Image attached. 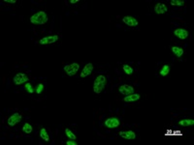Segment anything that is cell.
I'll return each instance as SVG.
<instances>
[{"instance_id": "6da1fadb", "label": "cell", "mask_w": 194, "mask_h": 145, "mask_svg": "<svg viewBox=\"0 0 194 145\" xmlns=\"http://www.w3.org/2000/svg\"><path fill=\"white\" fill-rule=\"evenodd\" d=\"M106 83H107L106 77L103 76V74H99V76L95 78V81H94V83H93L94 93H96V94L102 93V91L106 86Z\"/></svg>"}, {"instance_id": "7a4b0ae2", "label": "cell", "mask_w": 194, "mask_h": 145, "mask_svg": "<svg viewBox=\"0 0 194 145\" xmlns=\"http://www.w3.org/2000/svg\"><path fill=\"white\" fill-rule=\"evenodd\" d=\"M30 22L33 24H38V25H43L48 21V16L46 12L44 11H39L35 13L33 16L30 17Z\"/></svg>"}, {"instance_id": "3957f363", "label": "cell", "mask_w": 194, "mask_h": 145, "mask_svg": "<svg viewBox=\"0 0 194 145\" xmlns=\"http://www.w3.org/2000/svg\"><path fill=\"white\" fill-rule=\"evenodd\" d=\"M80 69V65L78 63H72V64H69V65H66L65 67L63 68L64 72L66 73V74L68 77H73L75 76V74L78 73Z\"/></svg>"}, {"instance_id": "277c9868", "label": "cell", "mask_w": 194, "mask_h": 145, "mask_svg": "<svg viewBox=\"0 0 194 145\" xmlns=\"http://www.w3.org/2000/svg\"><path fill=\"white\" fill-rule=\"evenodd\" d=\"M104 125H105V127H107L108 129H116V128L119 127L121 121L116 117H111V118H108L105 120Z\"/></svg>"}, {"instance_id": "5b68a950", "label": "cell", "mask_w": 194, "mask_h": 145, "mask_svg": "<svg viewBox=\"0 0 194 145\" xmlns=\"http://www.w3.org/2000/svg\"><path fill=\"white\" fill-rule=\"evenodd\" d=\"M28 77L26 74L23 73H19L17 74H15V77L13 78V81L15 84H17V85H21V84L22 83H26V82H28Z\"/></svg>"}, {"instance_id": "8992f818", "label": "cell", "mask_w": 194, "mask_h": 145, "mask_svg": "<svg viewBox=\"0 0 194 145\" xmlns=\"http://www.w3.org/2000/svg\"><path fill=\"white\" fill-rule=\"evenodd\" d=\"M21 121H22V114L19 112H15L8 118V125L10 127H14Z\"/></svg>"}, {"instance_id": "52a82bcc", "label": "cell", "mask_w": 194, "mask_h": 145, "mask_svg": "<svg viewBox=\"0 0 194 145\" xmlns=\"http://www.w3.org/2000/svg\"><path fill=\"white\" fill-rule=\"evenodd\" d=\"M58 41V35H52V36L44 37L39 41L40 44H54Z\"/></svg>"}, {"instance_id": "ba28073f", "label": "cell", "mask_w": 194, "mask_h": 145, "mask_svg": "<svg viewBox=\"0 0 194 145\" xmlns=\"http://www.w3.org/2000/svg\"><path fill=\"white\" fill-rule=\"evenodd\" d=\"M119 92H121L124 96H128V95L134 93V87L131 85H128V84H123L121 87H119Z\"/></svg>"}, {"instance_id": "9c48e42d", "label": "cell", "mask_w": 194, "mask_h": 145, "mask_svg": "<svg viewBox=\"0 0 194 145\" xmlns=\"http://www.w3.org/2000/svg\"><path fill=\"white\" fill-rule=\"evenodd\" d=\"M174 34H175V36L178 37L179 39L181 40H185L188 37V31L185 29H182V28H177L175 29V31H174Z\"/></svg>"}, {"instance_id": "30bf717a", "label": "cell", "mask_w": 194, "mask_h": 145, "mask_svg": "<svg viewBox=\"0 0 194 145\" xmlns=\"http://www.w3.org/2000/svg\"><path fill=\"white\" fill-rule=\"evenodd\" d=\"M119 136H121V137L124 138V139H128V140H131V139H135L136 138V133L135 132L133 131H121L119 132Z\"/></svg>"}, {"instance_id": "8fae6325", "label": "cell", "mask_w": 194, "mask_h": 145, "mask_svg": "<svg viewBox=\"0 0 194 145\" xmlns=\"http://www.w3.org/2000/svg\"><path fill=\"white\" fill-rule=\"evenodd\" d=\"M122 21L126 24V25L128 26H131V27H135L137 26L139 22L135 18H133V17H129V16H126V17H124L122 18Z\"/></svg>"}, {"instance_id": "7c38bea8", "label": "cell", "mask_w": 194, "mask_h": 145, "mask_svg": "<svg viewBox=\"0 0 194 145\" xmlns=\"http://www.w3.org/2000/svg\"><path fill=\"white\" fill-rule=\"evenodd\" d=\"M93 71V64L92 63H87L86 66L83 67V69L82 70L81 73V77H87V76H89Z\"/></svg>"}, {"instance_id": "4fadbf2b", "label": "cell", "mask_w": 194, "mask_h": 145, "mask_svg": "<svg viewBox=\"0 0 194 145\" xmlns=\"http://www.w3.org/2000/svg\"><path fill=\"white\" fill-rule=\"evenodd\" d=\"M155 12L158 15H162L168 12V8L164 3H157L155 6Z\"/></svg>"}, {"instance_id": "5bb4252c", "label": "cell", "mask_w": 194, "mask_h": 145, "mask_svg": "<svg viewBox=\"0 0 194 145\" xmlns=\"http://www.w3.org/2000/svg\"><path fill=\"white\" fill-rule=\"evenodd\" d=\"M139 99H140V95L133 93V94H130V95H128V96L124 97L123 98V101L125 102V103H134V102L138 101Z\"/></svg>"}, {"instance_id": "9a60e30c", "label": "cell", "mask_w": 194, "mask_h": 145, "mask_svg": "<svg viewBox=\"0 0 194 145\" xmlns=\"http://www.w3.org/2000/svg\"><path fill=\"white\" fill-rule=\"evenodd\" d=\"M171 49H172V52L175 54L177 57H182L183 55V53H185L182 48H180V47H172Z\"/></svg>"}, {"instance_id": "2e32d148", "label": "cell", "mask_w": 194, "mask_h": 145, "mask_svg": "<svg viewBox=\"0 0 194 145\" xmlns=\"http://www.w3.org/2000/svg\"><path fill=\"white\" fill-rule=\"evenodd\" d=\"M179 125L182 127H190L194 125V120L193 119H183L179 122Z\"/></svg>"}, {"instance_id": "e0dca14e", "label": "cell", "mask_w": 194, "mask_h": 145, "mask_svg": "<svg viewBox=\"0 0 194 145\" xmlns=\"http://www.w3.org/2000/svg\"><path fill=\"white\" fill-rule=\"evenodd\" d=\"M40 137H41L43 140H45V141H49V137L47 129L42 128L41 130H40Z\"/></svg>"}, {"instance_id": "ac0fdd59", "label": "cell", "mask_w": 194, "mask_h": 145, "mask_svg": "<svg viewBox=\"0 0 194 145\" xmlns=\"http://www.w3.org/2000/svg\"><path fill=\"white\" fill-rule=\"evenodd\" d=\"M169 73H170V66L169 65H163L160 72H159V74L161 77H166Z\"/></svg>"}, {"instance_id": "d6986e66", "label": "cell", "mask_w": 194, "mask_h": 145, "mask_svg": "<svg viewBox=\"0 0 194 145\" xmlns=\"http://www.w3.org/2000/svg\"><path fill=\"white\" fill-rule=\"evenodd\" d=\"M32 126L29 123H26L23 125V127H22V132L24 133H26V134H29V133H32Z\"/></svg>"}, {"instance_id": "ffe728a7", "label": "cell", "mask_w": 194, "mask_h": 145, "mask_svg": "<svg viewBox=\"0 0 194 145\" xmlns=\"http://www.w3.org/2000/svg\"><path fill=\"white\" fill-rule=\"evenodd\" d=\"M122 70H123V72L125 73L126 74H128V76L132 74L133 72H134L133 68L131 66H129V65H123V66H122Z\"/></svg>"}, {"instance_id": "44dd1931", "label": "cell", "mask_w": 194, "mask_h": 145, "mask_svg": "<svg viewBox=\"0 0 194 145\" xmlns=\"http://www.w3.org/2000/svg\"><path fill=\"white\" fill-rule=\"evenodd\" d=\"M65 133H66V136H67V137H68V138L74 139V140H75V139H76L75 133H74L70 129H66V130H65Z\"/></svg>"}, {"instance_id": "7402d4cb", "label": "cell", "mask_w": 194, "mask_h": 145, "mask_svg": "<svg viewBox=\"0 0 194 145\" xmlns=\"http://www.w3.org/2000/svg\"><path fill=\"white\" fill-rule=\"evenodd\" d=\"M170 4L172 6H183L185 1H182V0H171Z\"/></svg>"}, {"instance_id": "603a6c76", "label": "cell", "mask_w": 194, "mask_h": 145, "mask_svg": "<svg viewBox=\"0 0 194 145\" xmlns=\"http://www.w3.org/2000/svg\"><path fill=\"white\" fill-rule=\"evenodd\" d=\"M24 88H26V89L27 90V92H28L29 94H33V93H34V89H33V86H32L31 83L26 82V86H24Z\"/></svg>"}, {"instance_id": "cb8c5ba5", "label": "cell", "mask_w": 194, "mask_h": 145, "mask_svg": "<svg viewBox=\"0 0 194 145\" xmlns=\"http://www.w3.org/2000/svg\"><path fill=\"white\" fill-rule=\"evenodd\" d=\"M43 90H44V84L43 83H39L38 84V86H37V88H36V93L38 94V95H40L42 92H43Z\"/></svg>"}, {"instance_id": "d4e9b609", "label": "cell", "mask_w": 194, "mask_h": 145, "mask_svg": "<svg viewBox=\"0 0 194 145\" xmlns=\"http://www.w3.org/2000/svg\"><path fill=\"white\" fill-rule=\"evenodd\" d=\"M77 144H78V142H76L75 140H74V139H72V140L66 141V145H77Z\"/></svg>"}, {"instance_id": "484cf974", "label": "cell", "mask_w": 194, "mask_h": 145, "mask_svg": "<svg viewBox=\"0 0 194 145\" xmlns=\"http://www.w3.org/2000/svg\"><path fill=\"white\" fill-rule=\"evenodd\" d=\"M5 3H11V4H15L17 3V0H4Z\"/></svg>"}, {"instance_id": "4316f807", "label": "cell", "mask_w": 194, "mask_h": 145, "mask_svg": "<svg viewBox=\"0 0 194 145\" xmlns=\"http://www.w3.org/2000/svg\"><path fill=\"white\" fill-rule=\"evenodd\" d=\"M78 2H79V0H71L70 1V3H72V4H76Z\"/></svg>"}]
</instances>
